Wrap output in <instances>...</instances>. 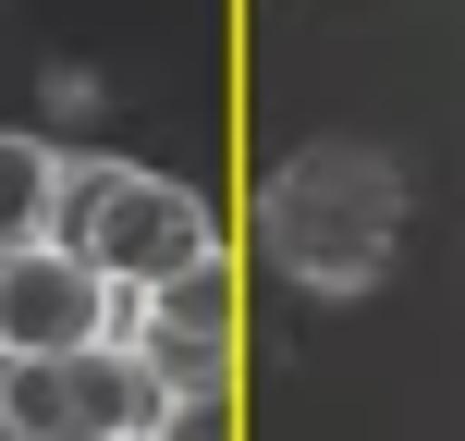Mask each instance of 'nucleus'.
<instances>
[{
  "label": "nucleus",
  "mask_w": 465,
  "mask_h": 441,
  "mask_svg": "<svg viewBox=\"0 0 465 441\" xmlns=\"http://www.w3.org/2000/svg\"><path fill=\"white\" fill-rule=\"evenodd\" d=\"M257 246H270L306 295H368V282L392 270V246H404L392 160H368V147H306V160H282L270 196H257Z\"/></svg>",
  "instance_id": "f257e3e1"
},
{
  "label": "nucleus",
  "mask_w": 465,
  "mask_h": 441,
  "mask_svg": "<svg viewBox=\"0 0 465 441\" xmlns=\"http://www.w3.org/2000/svg\"><path fill=\"white\" fill-rule=\"evenodd\" d=\"M62 246H86L111 270V295H172V282H196L221 257V221L172 172H74V233Z\"/></svg>",
  "instance_id": "f03ea898"
},
{
  "label": "nucleus",
  "mask_w": 465,
  "mask_h": 441,
  "mask_svg": "<svg viewBox=\"0 0 465 441\" xmlns=\"http://www.w3.org/2000/svg\"><path fill=\"white\" fill-rule=\"evenodd\" d=\"M172 393L147 380L135 344L74 356H0V441H160Z\"/></svg>",
  "instance_id": "7ed1b4c3"
},
{
  "label": "nucleus",
  "mask_w": 465,
  "mask_h": 441,
  "mask_svg": "<svg viewBox=\"0 0 465 441\" xmlns=\"http://www.w3.org/2000/svg\"><path fill=\"white\" fill-rule=\"evenodd\" d=\"M123 295L86 246H0V356H74V344H111Z\"/></svg>",
  "instance_id": "20e7f679"
},
{
  "label": "nucleus",
  "mask_w": 465,
  "mask_h": 441,
  "mask_svg": "<svg viewBox=\"0 0 465 441\" xmlns=\"http://www.w3.org/2000/svg\"><path fill=\"white\" fill-rule=\"evenodd\" d=\"M111 344H135V356H147V380H160L172 405L232 393V295H221V257H209L196 282H172V295H123Z\"/></svg>",
  "instance_id": "39448f33"
},
{
  "label": "nucleus",
  "mask_w": 465,
  "mask_h": 441,
  "mask_svg": "<svg viewBox=\"0 0 465 441\" xmlns=\"http://www.w3.org/2000/svg\"><path fill=\"white\" fill-rule=\"evenodd\" d=\"M62 196H74V160L49 135H13V123H0V246H49Z\"/></svg>",
  "instance_id": "423d86ee"
},
{
  "label": "nucleus",
  "mask_w": 465,
  "mask_h": 441,
  "mask_svg": "<svg viewBox=\"0 0 465 441\" xmlns=\"http://www.w3.org/2000/svg\"><path fill=\"white\" fill-rule=\"evenodd\" d=\"M160 441H232V393H196V405H172Z\"/></svg>",
  "instance_id": "0eeeda50"
}]
</instances>
